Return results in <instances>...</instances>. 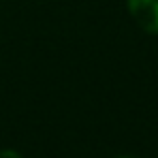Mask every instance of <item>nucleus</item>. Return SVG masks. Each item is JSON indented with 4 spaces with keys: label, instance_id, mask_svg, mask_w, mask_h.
I'll return each instance as SVG.
<instances>
[{
    "label": "nucleus",
    "instance_id": "3",
    "mask_svg": "<svg viewBox=\"0 0 158 158\" xmlns=\"http://www.w3.org/2000/svg\"><path fill=\"white\" fill-rule=\"evenodd\" d=\"M115 158H135V156H115Z\"/></svg>",
    "mask_w": 158,
    "mask_h": 158
},
{
    "label": "nucleus",
    "instance_id": "2",
    "mask_svg": "<svg viewBox=\"0 0 158 158\" xmlns=\"http://www.w3.org/2000/svg\"><path fill=\"white\" fill-rule=\"evenodd\" d=\"M0 158H24L17 150H11V148H4L0 150Z\"/></svg>",
    "mask_w": 158,
    "mask_h": 158
},
{
    "label": "nucleus",
    "instance_id": "1",
    "mask_svg": "<svg viewBox=\"0 0 158 158\" xmlns=\"http://www.w3.org/2000/svg\"><path fill=\"white\" fill-rule=\"evenodd\" d=\"M135 24L148 34H158V0H126Z\"/></svg>",
    "mask_w": 158,
    "mask_h": 158
}]
</instances>
